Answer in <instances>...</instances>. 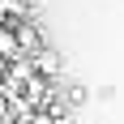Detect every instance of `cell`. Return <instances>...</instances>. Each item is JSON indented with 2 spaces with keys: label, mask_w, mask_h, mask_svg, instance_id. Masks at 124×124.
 <instances>
[{
  "label": "cell",
  "mask_w": 124,
  "mask_h": 124,
  "mask_svg": "<svg viewBox=\"0 0 124 124\" xmlns=\"http://www.w3.org/2000/svg\"><path fill=\"white\" fill-rule=\"evenodd\" d=\"M13 30H17V43H22V51H43V39H39V30H34L30 22H17Z\"/></svg>",
  "instance_id": "3"
},
{
  "label": "cell",
  "mask_w": 124,
  "mask_h": 124,
  "mask_svg": "<svg viewBox=\"0 0 124 124\" xmlns=\"http://www.w3.org/2000/svg\"><path fill=\"white\" fill-rule=\"evenodd\" d=\"M0 56H4V60H22L26 51H22V43H17V30H13L9 22H0Z\"/></svg>",
  "instance_id": "1"
},
{
  "label": "cell",
  "mask_w": 124,
  "mask_h": 124,
  "mask_svg": "<svg viewBox=\"0 0 124 124\" xmlns=\"http://www.w3.org/2000/svg\"><path fill=\"white\" fill-rule=\"evenodd\" d=\"M30 64H34L39 77H56V73H60V60H56V51H47V47L34 51V56H30Z\"/></svg>",
  "instance_id": "2"
},
{
  "label": "cell",
  "mask_w": 124,
  "mask_h": 124,
  "mask_svg": "<svg viewBox=\"0 0 124 124\" xmlns=\"http://www.w3.org/2000/svg\"><path fill=\"white\" fill-rule=\"evenodd\" d=\"M4 73H9V60H4V56H0V81H4Z\"/></svg>",
  "instance_id": "5"
},
{
  "label": "cell",
  "mask_w": 124,
  "mask_h": 124,
  "mask_svg": "<svg viewBox=\"0 0 124 124\" xmlns=\"http://www.w3.org/2000/svg\"><path fill=\"white\" fill-rule=\"evenodd\" d=\"M13 17V22H30V4L26 0H0V22Z\"/></svg>",
  "instance_id": "4"
}]
</instances>
